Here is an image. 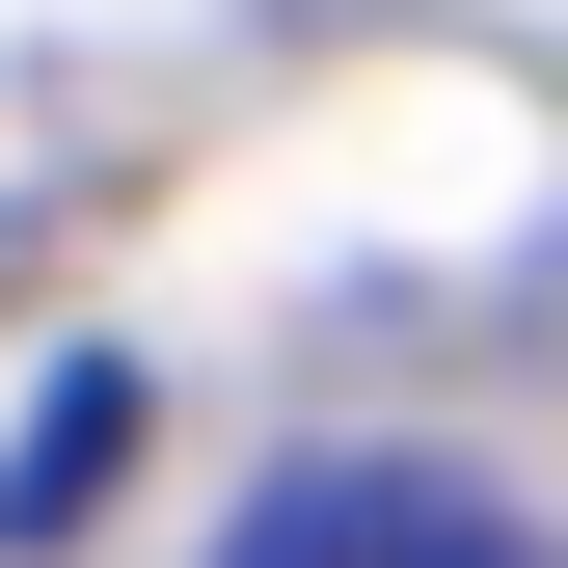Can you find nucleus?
<instances>
[{"mask_svg":"<svg viewBox=\"0 0 568 568\" xmlns=\"http://www.w3.org/2000/svg\"><path fill=\"white\" fill-rule=\"evenodd\" d=\"M217 568H568V515H515V487L434 460V434H298L217 515Z\"/></svg>","mask_w":568,"mask_h":568,"instance_id":"f257e3e1","label":"nucleus"},{"mask_svg":"<svg viewBox=\"0 0 568 568\" xmlns=\"http://www.w3.org/2000/svg\"><path fill=\"white\" fill-rule=\"evenodd\" d=\"M109 434H135V379L82 352V379L28 406V460H0V541H54V515H82V487H109Z\"/></svg>","mask_w":568,"mask_h":568,"instance_id":"f03ea898","label":"nucleus"}]
</instances>
